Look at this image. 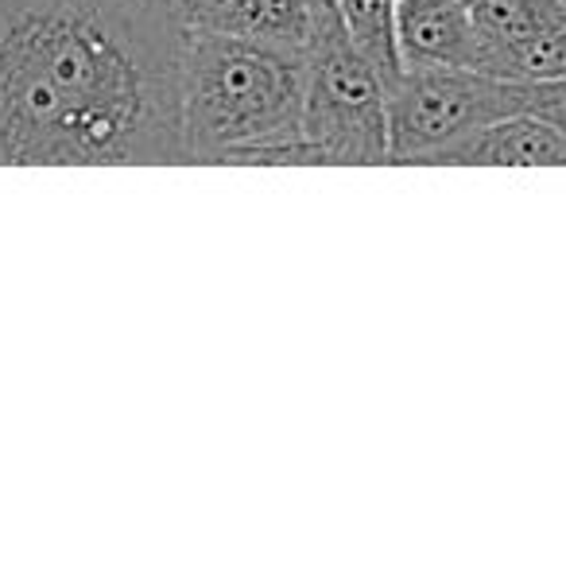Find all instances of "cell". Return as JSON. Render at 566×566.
<instances>
[{"label": "cell", "mask_w": 566, "mask_h": 566, "mask_svg": "<svg viewBox=\"0 0 566 566\" xmlns=\"http://www.w3.org/2000/svg\"><path fill=\"white\" fill-rule=\"evenodd\" d=\"M171 0H0V167H179Z\"/></svg>", "instance_id": "obj_1"}, {"label": "cell", "mask_w": 566, "mask_h": 566, "mask_svg": "<svg viewBox=\"0 0 566 566\" xmlns=\"http://www.w3.org/2000/svg\"><path fill=\"white\" fill-rule=\"evenodd\" d=\"M307 78V48L187 28L182 133L190 164L260 167L272 148L303 140Z\"/></svg>", "instance_id": "obj_2"}, {"label": "cell", "mask_w": 566, "mask_h": 566, "mask_svg": "<svg viewBox=\"0 0 566 566\" xmlns=\"http://www.w3.org/2000/svg\"><path fill=\"white\" fill-rule=\"evenodd\" d=\"M311 78L303 105V164L380 167L388 148V82L346 28V17L311 28Z\"/></svg>", "instance_id": "obj_3"}, {"label": "cell", "mask_w": 566, "mask_h": 566, "mask_svg": "<svg viewBox=\"0 0 566 566\" xmlns=\"http://www.w3.org/2000/svg\"><path fill=\"white\" fill-rule=\"evenodd\" d=\"M551 82L496 78L465 66H403L388 86L392 164H431L442 148L493 120L535 113Z\"/></svg>", "instance_id": "obj_4"}, {"label": "cell", "mask_w": 566, "mask_h": 566, "mask_svg": "<svg viewBox=\"0 0 566 566\" xmlns=\"http://www.w3.org/2000/svg\"><path fill=\"white\" fill-rule=\"evenodd\" d=\"M403 66H465L481 71V32L470 0H400L396 4Z\"/></svg>", "instance_id": "obj_5"}, {"label": "cell", "mask_w": 566, "mask_h": 566, "mask_svg": "<svg viewBox=\"0 0 566 566\" xmlns=\"http://www.w3.org/2000/svg\"><path fill=\"white\" fill-rule=\"evenodd\" d=\"M427 167H566V133L539 113H516L462 136Z\"/></svg>", "instance_id": "obj_6"}, {"label": "cell", "mask_w": 566, "mask_h": 566, "mask_svg": "<svg viewBox=\"0 0 566 566\" xmlns=\"http://www.w3.org/2000/svg\"><path fill=\"white\" fill-rule=\"evenodd\" d=\"M473 24L481 32V71L493 74L509 48L566 28V0H470Z\"/></svg>", "instance_id": "obj_7"}, {"label": "cell", "mask_w": 566, "mask_h": 566, "mask_svg": "<svg viewBox=\"0 0 566 566\" xmlns=\"http://www.w3.org/2000/svg\"><path fill=\"white\" fill-rule=\"evenodd\" d=\"M202 28L249 35L264 43L307 48L311 43V9L307 0H229L226 9Z\"/></svg>", "instance_id": "obj_8"}, {"label": "cell", "mask_w": 566, "mask_h": 566, "mask_svg": "<svg viewBox=\"0 0 566 566\" xmlns=\"http://www.w3.org/2000/svg\"><path fill=\"white\" fill-rule=\"evenodd\" d=\"M226 4H229V0H171L175 17H179L187 28H202V24H210V20L218 17V12L226 9Z\"/></svg>", "instance_id": "obj_9"}, {"label": "cell", "mask_w": 566, "mask_h": 566, "mask_svg": "<svg viewBox=\"0 0 566 566\" xmlns=\"http://www.w3.org/2000/svg\"><path fill=\"white\" fill-rule=\"evenodd\" d=\"M535 113H539V117H547V120H555V125L566 133V82H551Z\"/></svg>", "instance_id": "obj_10"}, {"label": "cell", "mask_w": 566, "mask_h": 566, "mask_svg": "<svg viewBox=\"0 0 566 566\" xmlns=\"http://www.w3.org/2000/svg\"><path fill=\"white\" fill-rule=\"evenodd\" d=\"M392 4H400V0H392Z\"/></svg>", "instance_id": "obj_11"}]
</instances>
